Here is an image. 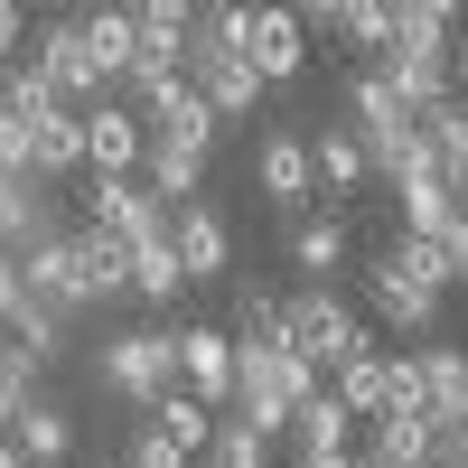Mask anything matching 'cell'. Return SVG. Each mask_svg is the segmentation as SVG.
Wrapping results in <instances>:
<instances>
[{"instance_id":"obj_1","label":"cell","mask_w":468,"mask_h":468,"mask_svg":"<svg viewBox=\"0 0 468 468\" xmlns=\"http://www.w3.org/2000/svg\"><path fill=\"white\" fill-rule=\"evenodd\" d=\"M366 300H375L384 328L421 337V328L441 319V300H450V262H441V244H431V234H394V244L366 262Z\"/></svg>"},{"instance_id":"obj_2","label":"cell","mask_w":468,"mask_h":468,"mask_svg":"<svg viewBox=\"0 0 468 468\" xmlns=\"http://www.w3.org/2000/svg\"><path fill=\"white\" fill-rule=\"evenodd\" d=\"M244 356H234V412L262 421V431H291V412L319 394V356H300L291 337H234Z\"/></svg>"},{"instance_id":"obj_3","label":"cell","mask_w":468,"mask_h":468,"mask_svg":"<svg viewBox=\"0 0 468 468\" xmlns=\"http://www.w3.org/2000/svg\"><path fill=\"white\" fill-rule=\"evenodd\" d=\"M337 122L346 132H356L366 150H375V178H394L403 160H412V150H421V103L394 85V75H384L375 57L356 66V75H346V94H337Z\"/></svg>"},{"instance_id":"obj_4","label":"cell","mask_w":468,"mask_h":468,"mask_svg":"<svg viewBox=\"0 0 468 468\" xmlns=\"http://www.w3.org/2000/svg\"><path fill=\"white\" fill-rule=\"evenodd\" d=\"M216 122H225V112H216L207 94L187 103V112H169V122H150V160H141V178L160 187L169 207L207 187V150H216Z\"/></svg>"},{"instance_id":"obj_5","label":"cell","mask_w":468,"mask_h":468,"mask_svg":"<svg viewBox=\"0 0 468 468\" xmlns=\"http://www.w3.org/2000/svg\"><path fill=\"white\" fill-rule=\"evenodd\" d=\"M94 375H103V394H122L132 412H150L178 384V328H112Z\"/></svg>"},{"instance_id":"obj_6","label":"cell","mask_w":468,"mask_h":468,"mask_svg":"<svg viewBox=\"0 0 468 468\" xmlns=\"http://www.w3.org/2000/svg\"><path fill=\"white\" fill-rule=\"evenodd\" d=\"M150 160V112L132 94H94L85 103V169L94 178H141Z\"/></svg>"},{"instance_id":"obj_7","label":"cell","mask_w":468,"mask_h":468,"mask_svg":"<svg viewBox=\"0 0 468 468\" xmlns=\"http://www.w3.org/2000/svg\"><path fill=\"white\" fill-rule=\"evenodd\" d=\"M28 66L48 75V85H57L66 103H94V94H122V85H112V75H103V57H94V37H85V19H48V28L28 37Z\"/></svg>"},{"instance_id":"obj_8","label":"cell","mask_w":468,"mask_h":468,"mask_svg":"<svg viewBox=\"0 0 468 468\" xmlns=\"http://www.w3.org/2000/svg\"><path fill=\"white\" fill-rule=\"evenodd\" d=\"M291 346L319 356V366H337V356H356V346H375V337L356 328V309H346L328 282H300L291 291Z\"/></svg>"},{"instance_id":"obj_9","label":"cell","mask_w":468,"mask_h":468,"mask_svg":"<svg viewBox=\"0 0 468 468\" xmlns=\"http://www.w3.org/2000/svg\"><path fill=\"white\" fill-rule=\"evenodd\" d=\"M244 57L262 66V85H291L309 66V19L300 0H244Z\"/></svg>"},{"instance_id":"obj_10","label":"cell","mask_w":468,"mask_h":468,"mask_svg":"<svg viewBox=\"0 0 468 468\" xmlns=\"http://www.w3.org/2000/svg\"><path fill=\"white\" fill-rule=\"evenodd\" d=\"M19 262H28V291H37V300H57L66 319H75V309H103L94 262H85V234H48V244L19 253Z\"/></svg>"},{"instance_id":"obj_11","label":"cell","mask_w":468,"mask_h":468,"mask_svg":"<svg viewBox=\"0 0 468 468\" xmlns=\"http://www.w3.org/2000/svg\"><path fill=\"white\" fill-rule=\"evenodd\" d=\"M85 225H112L122 244H150V234H169V197L150 178H94L85 187Z\"/></svg>"},{"instance_id":"obj_12","label":"cell","mask_w":468,"mask_h":468,"mask_svg":"<svg viewBox=\"0 0 468 468\" xmlns=\"http://www.w3.org/2000/svg\"><path fill=\"white\" fill-rule=\"evenodd\" d=\"M187 85H197L216 112H225V122H244V112H262V66L244 57V48H197V57H187Z\"/></svg>"},{"instance_id":"obj_13","label":"cell","mask_w":468,"mask_h":468,"mask_svg":"<svg viewBox=\"0 0 468 468\" xmlns=\"http://www.w3.org/2000/svg\"><path fill=\"white\" fill-rule=\"evenodd\" d=\"M48 234H66L48 178H37V169H0V244H10V253H37Z\"/></svg>"},{"instance_id":"obj_14","label":"cell","mask_w":468,"mask_h":468,"mask_svg":"<svg viewBox=\"0 0 468 468\" xmlns=\"http://www.w3.org/2000/svg\"><path fill=\"white\" fill-rule=\"evenodd\" d=\"M253 187H262V197L271 207H309V197H319V160H309V141L300 132H262V150H253Z\"/></svg>"},{"instance_id":"obj_15","label":"cell","mask_w":468,"mask_h":468,"mask_svg":"<svg viewBox=\"0 0 468 468\" xmlns=\"http://www.w3.org/2000/svg\"><path fill=\"white\" fill-rule=\"evenodd\" d=\"M459 207H468V187H450L431 160H421V150H412V160L394 169V216H403V234H441Z\"/></svg>"},{"instance_id":"obj_16","label":"cell","mask_w":468,"mask_h":468,"mask_svg":"<svg viewBox=\"0 0 468 468\" xmlns=\"http://www.w3.org/2000/svg\"><path fill=\"white\" fill-rule=\"evenodd\" d=\"M234 356H244L234 328H178V384H187V394H207L216 412L234 403Z\"/></svg>"},{"instance_id":"obj_17","label":"cell","mask_w":468,"mask_h":468,"mask_svg":"<svg viewBox=\"0 0 468 468\" xmlns=\"http://www.w3.org/2000/svg\"><path fill=\"white\" fill-rule=\"evenodd\" d=\"M169 244H178V262L197 271V282H216V271L234 262V234H225V216H216V207H197V197H178V207H169Z\"/></svg>"},{"instance_id":"obj_18","label":"cell","mask_w":468,"mask_h":468,"mask_svg":"<svg viewBox=\"0 0 468 468\" xmlns=\"http://www.w3.org/2000/svg\"><path fill=\"white\" fill-rule=\"evenodd\" d=\"M356 431H366V412L346 403L337 384H319V394L291 412V441H300V450H356Z\"/></svg>"},{"instance_id":"obj_19","label":"cell","mask_w":468,"mask_h":468,"mask_svg":"<svg viewBox=\"0 0 468 468\" xmlns=\"http://www.w3.org/2000/svg\"><path fill=\"white\" fill-rule=\"evenodd\" d=\"M356 253V234H346V216H319V207H300L291 216V271H309V282H328V271Z\"/></svg>"},{"instance_id":"obj_20","label":"cell","mask_w":468,"mask_h":468,"mask_svg":"<svg viewBox=\"0 0 468 468\" xmlns=\"http://www.w3.org/2000/svg\"><path fill=\"white\" fill-rule=\"evenodd\" d=\"M309 160H319V187H328V197H346V187H366V178H375V150L346 132V122L309 132Z\"/></svg>"},{"instance_id":"obj_21","label":"cell","mask_w":468,"mask_h":468,"mask_svg":"<svg viewBox=\"0 0 468 468\" xmlns=\"http://www.w3.org/2000/svg\"><path fill=\"white\" fill-rule=\"evenodd\" d=\"M85 37H94V57H103V75H112V85H122V75L141 66V19L122 10V0H94V10H85Z\"/></svg>"},{"instance_id":"obj_22","label":"cell","mask_w":468,"mask_h":468,"mask_svg":"<svg viewBox=\"0 0 468 468\" xmlns=\"http://www.w3.org/2000/svg\"><path fill=\"white\" fill-rule=\"evenodd\" d=\"M10 441L28 450V468H66V459H75V412H57V403H28V412L10 421Z\"/></svg>"},{"instance_id":"obj_23","label":"cell","mask_w":468,"mask_h":468,"mask_svg":"<svg viewBox=\"0 0 468 468\" xmlns=\"http://www.w3.org/2000/svg\"><path fill=\"white\" fill-rule=\"evenodd\" d=\"M337 394L375 421L384 403H394V356H384V346H356V356H337Z\"/></svg>"},{"instance_id":"obj_24","label":"cell","mask_w":468,"mask_h":468,"mask_svg":"<svg viewBox=\"0 0 468 468\" xmlns=\"http://www.w3.org/2000/svg\"><path fill=\"white\" fill-rule=\"evenodd\" d=\"M187 282H197V271L178 262V244H169V234H150V244H132V300H178Z\"/></svg>"},{"instance_id":"obj_25","label":"cell","mask_w":468,"mask_h":468,"mask_svg":"<svg viewBox=\"0 0 468 468\" xmlns=\"http://www.w3.org/2000/svg\"><path fill=\"white\" fill-rule=\"evenodd\" d=\"M37 375H48V356H37L28 337H0V431L37 403Z\"/></svg>"},{"instance_id":"obj_26","label":"cell","mask_w":468,"mask_h":468,"mask_svg":"<svg viewBox=\"0 0 468 468\" xmlns=\"http://www.w3.org/2000/svg\"><path fill=\"white\" fill-rule=\"evenodd\" d=\"M337 37H346V57H384L394 48V0H346Z\"/></svg>"},{"instance_id":"obj_27","label":"cell","mask_w":468,"mask_h":468,"mask_svg":"<svg viewBox=\"0 0 468 468\" xmlns=\"http://www.w3.org/2000/svg\"><path fill=\"white\" fill-rule=\"evenodd\" d=\"M122 459H132V468H197V450H187L169 421H150V412H141V431H132V450H122Z\"/></svg>"},{"instance_id":"obj_28","label":"cell","mask_w":468,"mask_h":468,"mask_svg":"<svg viewBox=\"0 0 468 468\" xmlns=\"http://www.w3.org/2000/svg\"><path fill=\"white\" fill-rule=\"evenodd\" d=\"M234 337H291V300L253 291V300H244V319H234Z\"/></svg>"},{"instance_id":"obj_29","label":"cell","mask_w":468,"mask_h":468,"mask_svg":"<svg viewBox=\"0 0 468 468\" xmlns=\"http://www.w3.org/2000/svg\"><path fill=\"white\" fill-rule=\"evenodd\" d=\"M431 244H441V262H450V291H468V207H459V216L431 234Z\"/></svg>"},{"instance_id":"obj_30","label":"cell","mask_w":468,"mask_h":468,"mask_svg":"<svg viewBox=\"0 0 468 468\" xmlns=\"http://www.w3.org/2000/svg\"><path fill=\"white\" fill-rule=\"evenodd\" d=\"M28 300H37V291H28V262H19V253H0V328H10Z\"/></svg>"},{"instance_id":"obj_31","label":"cell","mask_w":468,"mask_h":468,"mask_svg":"<svg viewBox=\"0 0 468 468\" xmlns=\"http://www.w3.org/2000/svg\"><path fill=\"white\" fill-rule=\"evenodd\" d=\"M28 57V10H19V0H0V75H10Z\"/></svg>"},{"instance_id":"obj_32","label":"cell","mask_w":468,"mask_h":468,"mask_svg":"<svg viewBox=\"0 0 468 468\" xmlns=\"http://www.w3.org/2000/svg\"><path fill=\"white\" fill-rule=\"evenodd\" d=\"M300 19H309V28H328V37H337V19H346V0H300Z\"/></svg>"},{"instance_id":"obj_33","label":"cell","mask_w":468,"mask_h":468,"mask_svg":"<svg viewBox=\"0 0 468 468\" xmlns=\"http://www.w3.org/2000/svg\"><path fill=\"white\" fill-rule=\"evenodd\" d=\"M0 468H28V450H19V441H10V431H0Z\"/></svg>"},{"instance_id":"obj_34","label":"cell","mask_w":468,"mask_h":468,"mask_svg":"<svg viewBox=\"0 0 468 468\" xmlns=\"http://www.w3.org/2000/svg\"><path fill=\"white\" fill-rule=\"evenodd\" d=\"M459 85H468V37H459Z\"/></svg>"},{"instance_id":"obj_35","label":"cell","mask_w":468,"mask_h":468,"mask_svg":"<svg viewBox=\"0 0 468 468\" xmlns=\"http://www.w3.org/2000/svg\"><path fill=\"white\" fill-rule=\"evenodd\" d=\"M94 468H132V459H94Z\"/></svg>"},{"instance_id":"obj_36","label":"cell","mask_w":468,"mask_h":468,"mask_svg":"<svg viewBox=\"0 0 468 468\" xmlns=\"http://www.w3.org/2000/svg\"><path fill=\"white\" fill-rule=\"evenodd\" d=\"M197 468H234V459H197Z\"/></svg>"},{"instance_id":"obj_37","label":"cell","mask_w":468,"mask_h":468,"mask_svg":"<svg viewBox=\"0 0 468 468\" xmlns=\"http://www.w3.org/2000/svg\"><path fill=\"white\" fill-rule=\"evenodd\" d=\"M0 337H10V328H0Z\"/></svg>"},{"instance_id":"obj_38","label":"cell","mask_w":468,"mask_h":468,"mask_svg":"<svg viewBox=\"0 0 468 468\" xmlns=\"http://www.w3.org/2000/svg\"><path fill=\"white\" fill-rule=\"evenodd\" d=\"M431 468H441V459H431Z\"/></svg>"}]
</instances>
